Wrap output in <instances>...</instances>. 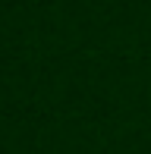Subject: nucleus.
Here are the masks:
<instances>
[]
</instances>
